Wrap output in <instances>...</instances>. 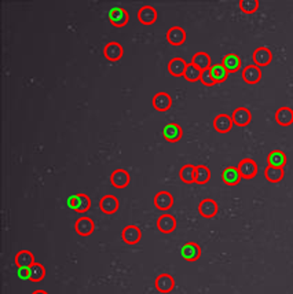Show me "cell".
Instances as JSON below:
<instances>
[{"instance_id":"12","label":"cell","mask_w":293,"mask_h":294,"mask_svg":"<svg viewBox=\"0 0 293 294\" xmlns=\"http://www.w3.org/2000/svg\"><path fill=\"white\" fill-rule=\"evenodd\" d=\"M157 228L162 234H171L176 228V219L169 213H162L157 219Z\"/></svg>"},{"instance_id":"37","label":"cell","mask_w":293,"mask_h":294,"mask_svg":"<svg viewBox=\"0 0 293 294\" xmlns=\"http://www.w3.org/2000/svg\"><path fill=\"white\" fill-rule=\"evenodd\" d=\"M66 204H68V207L72 209V211L76 212V209L79 208V204H80V195L79 194H76V195H70L66 200Z\"/></svg>"},{"instance_id":"14","label":"cell","mask_w":293,"mask_h":294,"mask_svg":"<svg viewBox=\"0 0 293 294\" xmlns=\"http://www.w3.org/2000/svg\"><path fill=\"white\" fill-rule=\"evenodd\" d=\"M180 253H182V257H183L184 260L193 263V261H197V260L201 257V248L199 246V243L187 242L182 246Z\"/></svg>"},{"instance_id":"18","label":"cell","mask_w":293,"mask_h":294,"mask_svg":"<svg viewBox=\"0 0 293 294\" xmlns=\"http://www.w3.org/2000/svg\"><path fill=\"white\" fill-rule=\"evenodd\" d=\"M242 78H244V81L248 84L259 83L260 78H262V70H260V67L256 66L255 63L245 66L244 67V70H242Z\"/></svg>"},{"instance_id":"28","label":"cell","mask_w":293,"mask_h":294,"mask_svg":"<svg viewBox=\"0 0 293 294\" xmlns=\"http://www.w3.org/2000/svg\"><path fill=\"white\" fill-rule=\"evenodd\" d=\"M264 176L270 183H279L285 176V170L283 168H275V166L267 165L264 169Z\"/></svg>"},{"instance_id":"15","label":"cell","mask_w":293,"mask_h":294,"mask_svg":"<svg viewBox=\"0 0 293 294\" xmlns=\"http://www.w3.org/2000/svg\"><path fill=\"white\" fill-rule=\"evenodd\" d=\"M219 211V207H218V204L214 200H211V198H205L203 201L200 202L199 205V212L200 215L205 219H212V217L216 216V213Z\"/></svg>"},{"instance_id":"36","label":"cell","mask_w":293,"mask_h":294,"mask_svg":"<svg viewBox=\"0 0 293 294\" xmlns=\"http://www.w3.org/2000/svg\"><path fill=\"white\" fill-rule=\"evenodd\" d=\"M200 81L204 84V85H207V87H212V85L216 84L214 81V78H212V74H211L210 69H207V70H204V72H201V78H200Z\"/></svg>"},{"instance_id":"38","label":"cell","mask_w":293,"mask_h":294,"mask_svg":"<svg viewBox=\"0 0 293 294\" xmlns=\"http://www.w3.org/2000/svg\"><path fill=\"white\" fill-rule=\"evenodd\" d=\"M17 275H18V278L22 279V280H31V268H28V267H21V268H18V271H17Z\"/></svg>"},{"instance_id":"10","label":"cell","mask_w":293,"mask_h":294,"mask_svg":"<svg viewBox=\"0 0 293 294\" xmlns=\"http://www.w3.org/2000/svg\"><path fill=\"white\" fill-rule=\"evenodd\" d=\"M272 61V52L267 47H257L253 51V62L259 67L268 66Z\"/></svg>"},{"instance_id":"32","label":"cell","mask_w":293,"mask_h":294,"mask_svg":"<svg viewBox=\"0 0 293 294\" xmlns=\"http://www.w3.org/2000/svg\"><path fill=\"white\" fill-rule=\"evenodd\" d=\"M46 276V268L40 263H35L31 267V280L32 282H40Z\"/></svg>"},{"instance_id":"16","label":"cell","mask_w":293,"mask_h":294,"mask_svg":"<svg viewBox=\"0 0 293 294\" xmlns=\"http://www.w3.org/2000/svg\"><path fill=\"white\" fill-rule=\"evenodd\" d=\"M156 289L160 293H171L175 287V279L169 273H161L156 278Z\"/></svg>"},{"instance_id":"34","label":"cell","mask_w":293,"mask_h":294,"mask_svg":"<svg viewBox=\"0 0 293 294\" xmlns=\"http://www.w3.org/2000/svg\"><path fill=\"white\" fill-rule=\"evenodd\" d=\"M240 9L245 14H253L259 9V0H240Z\"/></svg>"},{"instance_id":"5","label":"cell","mask_w":293,"mask_h":294,"mask_svg":"<svg viewBox=\"0 0 293 294\" xmlns=\"http://www.w3.org/2000/svg\"><path fill=\"white\" fill-rule=\"evenodd\" d=\"M153 108L156 109L157 112H168L171 106H172V98H171V95L168 92H157L154 96H153Z\"/></svg>"},{"instance_id":"27","label":"cell","mask_w":293,"mask_h":294,"mask_svg":"<svg viewBox=\"0 0 293 294\" xmlns=\"http://www.w3.org/2000/svg\"><path fill=\"white\" fill-rule=\"evenodd\" d=\"M267 162L268 165L275 166V168H283L286 165V155L281 150H274L267 155Z\"/></svg>"},{"instance_id":"4","label":"cell","mask_w":293,"mask_h":294,"mask_svg":"<svg viewBox=\"0 0 293 294\" xmlns=\"http://www.w3.org/2000/svg\"><path fill=\"white\" fill-rule=\"evenodd\" d=\"M138 20L143 25H153L157 21V10L150 5L142 6L138 11Z\"/></svg>"},{"instance_id":"35","label":"cell","mask_w":293,"mask_h":294,"mask_svg":"<svg viewBox=\"0 0 293 294\" xmlns=\"http://www.w3.org/2000/svg\"><path fill=\"white\" fill-rule=\"evenodd\" d=\"M80 195V204L79 208L76 209L77 213H85V212H88L91 209V200H89L88 195H85V194H79Z\"/></svg>"},{"instance_id":"22","label":"cell","mask_w":293,"mask_h":294,"mask_svg":"<svg viewBox=\"0 0 293 294\" xmlns=\"http://www.w3.org/2000/svg\"><path fill=\"white\" fill-rule=\"evenodd\" d=\"M222 179H223L225 184H227V186H237L242 177H241L238 168H236V166H227L222 172Z\"/></svg>"},{"instance_id":"17","label":"cell","mask_w":293,"mask_h":294,"mask_svg":"<svg viewBox=\"0 0 293 294\" xmlns=\"http://www.w3.org/2000/svg\"><path fill=\"white\" fill-rule=\"evenodd\" d=\"M119 207H120V202L115 195H105L101 198L100 208L105 215H115L116 212L119 211Z\"/></svg>"},{"instance_id":"23","label":"cell","mask_w":293,"mask_h":294,"mask_svg":"<svg viewBox=\"0 0 293 294\" xmlns=\"http://www.w3.org/2000/svg\"><path fill=\"white\" fill-rule=\"evenodd\" d=\"M275 121L281 127H289L293 124V110L288 106H282L275 112Z\"/></svg>"},{"instance_id":"24","label":"cell","mask_w":293,"mask_h":294,"mask_svg":"<svg viewBox=\"0 0 293 294\" xmlns=\"http://www.w3.org/2000/svg\"><path fill=\"white\" fill-rule=\"evenodd\" d=\"M14 263H16V265L18 268H21V267H28V268H31L32 265L36 263V261H35L33 253H31L29 250H21V252H18L16 254Z\"/></svg>"},{"instance_id":"29","label":"cell","mask_w":293,"mask_h":294,"mask_svg":"<svg viewBox=\"0 0 293 294\" xmlns=\"http://www.w3.org/2000/svg\"><path fill=\"white\" fill-rule=\"evenodd\" d=\"M211 74H212V78L216 84L225 83L227 77H229V72L226 70L225 66L222 63H216V65H212L211 66Z\"/></svg>"},{"instance_id":"30","label":"cell","mask_w":293,"mask_h":294,"mask_svg":"<svg viewBox=\"0 0 293 294\" xmlns=\"http://www.w3.org/2000/svg\"><path fill=\"white\" fill-rule=\"evenodd\" d=\"M179 177L183 183H187V184L196 183V166L191 164L183 165L179 170Z\"/></svg>"},{"instance_id":"25","label":"cell","mask_w":293,"mask_h":294,"mask_svg":"<svg viewBox=\"0 0 293 294\" xmlns=\"http://www.w3.org/2000/svg\"><path fill=\"white\" fill-rule=\"evenodd\" d=\"M191 63H193L196 67H199L201 72H204L207 69H211V66H212L211 57L204 51L196 52L193 55V59H191Z\"/></svg>"},{"instance_id":"7","label":"cell","mask_w":293,"mask_h":294,"mask_svg":"<svg viewBox=\"0 0 293 294\" xmlns=\"http://www.w3.org/2000/svg\"><path fill=\"white\" fill-rule=\"evenodd\" d=\"M130 181H131V176L130 173L127 172L126 169H116L112 176H110V183H112V186L116 187V188H126L128 184H130Z\"/></svg>"},{"instance_id":"19","label":"cell","mask_w":293,"mask_h":294,"mask_svg":"<svg viewBox=\"0 0 293 294\" xmlns=\"http://www.w3.org/2000/svg\"><path fill=\"white\" fill-rule=\"evenodd\" d=\"M74 230L81 237H88V235H91L94 232L95 224L89 217H80V219H77L76 224H74Z\"/></svg>"},{"instance_id":"20","label":"cell","mask_w":293,"mask_h":294,"mask_svg":"<svg viewBox=\"0 0 293 294\" xmlns=\"http://www.w3.org/2000/svg\"><path fill=\"white\" fill-rule=\"evenodd\" d=\"M231 119L238 127H246L252 121V113L246 108H237L231 114Z\"/></svg>"},{"instance_id":"8","label":"cell","mask_w":293,"mask_h":294,"mask_svg":"<svg viewBox=\"0 0 293 294\" xmlns=\"http://www.w3.org/2000/svg\"><path fill=\"white\" fill-rule=\"evenodd\" d=\"M233 125H234V123H233L231 116H229V114L220 113L214 119V128L219 134H227V132H230Z\"/></svg>"},{"instance_id":"11","label":"cell","mask_w":293,"mask_h":294,"mask_svg":"<svg viewBox=\"0 0 293 294\" xmlns=\"http://www.w3.org/2000/svg\"><path fill=\"white\" fill-rule=\"evenodd\" d=\"M167 40L171 46H182L186 42V31L182 26H172L167 32Z\"/></svg>"},{"instance_id":"13","label":"cell","mask_w":293,"mask_h":294,"mask_svg":"<svg viewBox=\"0 0 293 294\" xmlns=\"http://www.w3.org/2000/svg\"><path fill=\"white\" fill-rule=\"evenodd\" d=\"M154 205L157 208L158 211L165 212L169 211L173 205V197L171 192H168V191H160L156 194L154 197Z\"/></svg>"},{"instance_id":"6","label":"cell","mask_w":293,"mask_h":294,"mask_svg":"<svg viewBox=\"0 0 293 294\" xmlns=\"http://www.w3.org/2000/svg\"><path fill=\"white\" fill-rule=\"evenodd\" d=\"M121 238L127 245H131V246L136 245L142 239L141 228L138 226H134V224H130V226L124 227V230L121 232Z\"/></svg>"},{"instance_id":"3","label":"cell","mask_w":293,"mask_h":294,"mask_svg":"<svg viewBox=\"0 0 293 294\" xmlns=\"http://www.w3.org/2000/svg\"><path fill=\"white\" fill-rule=\"evenodd\" d=\"M162 136L169 143H176L183 136V129L176 123H169L162 128Z\"/></svg>"},{"instance_id":"31","label":"cell","mask_w":293,"mask_h":294,"mask_svg":"<svg viewBox=\"0 0 293 294\" xmlns=\"http://www.w3.org/2000/svg\"><path fill=\"white\" fill-rule=\"evenodd\" d=\"M211 180V170L208 166L197 165L196 166V183L197 184H205Z\"/></svg>"},{"instance_id":"39","label":"cell","mask_w":293,"mask_h":294,"mask_svg":"<svg viewBox=\"0 0 293 294\" xmlns=\"http://www.w3.org/2000/svg\"><path fill=\"white\" fill-rule=\"evenodd\" d=\"M32 294H48L47 291H46V290H42V289H39V290H35V291H33V293Z\"/></svg>"},{"instance_id":"33","label":"cell","mask_w":293,"mask_h":294,"mask_svg":"<svg viewBox=\"0 0 293 294\" xmlns=\"http://www.w3.org/2000/svg\"><path fill=\"white\" fill-rule=\"evenodd\" d=\"M183 77L190 81V83H194V81H199L201 78V70L199 67H196L193 63H188L187 67H186V72H184Z\"/></svg>"},{"instance_id":"1","label":"cell","mask_w":293,"mask_h":294,"mask_svg":"<svg viewBox=\"0 0 293 294\" xmlns=\"http://www.w3.org/2000/svg\"><path fill=\"white\" fill-rule=\"evenodd\" d=\"M238 170H240V175L242 179L245 180H251L255 176L257 175V164L255 160L252 158H244L238 162Z\"/></svg>"},{"instance_id":"9","label":"cell","mask_w":293,"mask_h":294,"mask_svg":"<svg viewBox=\"0 0 293 294\" xmlns=\"http://www.w3.org/2000/svg\"><path fill=\"white\" fill-rule=\"evenodd\" d=\"M104 55L110 62H116V61L121 59V57L124 55V48H123L120 43L110 42L104 48Z\"/></svg>"},{"instance_id":"21","label":"cell","mask_w":293,"mask_h":294,"mask_svg":"<svg viewBox=\"0 0 293 294\" xmlns=\"http://www.w3.org/2000/svg\"><path fill=\"white\" fill-rule=\"evenodd\" d=\"M187 65L188 63L184 61L183 58L180 57L172 58V59L168 62V72L171 73L173 77H180V76H183L184 72H186Z\"/></svg>"},{"instance_id":"26","label":"cell","mask_w":293,"mask_h":294,"mask_svg":"<svg viewBox=\"0 0 293 294\" xmlns=\"http://www.w3.org/2000/svg\"><path fill=\"white\" fill-rule=\"evenodd\" d=\"M222 65L225 66V69L229 73H236L240 70L241 67V58L237 54H227L222 59Z\"/></svg>"},{"instance_id":"2","label":"cell","mask_w":293,"mask_h":294,"mask_svg":"<svg viewBox=\"0 0 293 294\" xmlns=\"http://www.w3.org/2000/svg\"><path fill=\"white\" fill-rule=\"evenodd\" d=\"M108 17H109L110 24L117 26V28H123V26H126L128 20H130L128 11L124 10V9H121V7H117V6L113 7V9H110Z\"/></svg>"}]
</instances>
